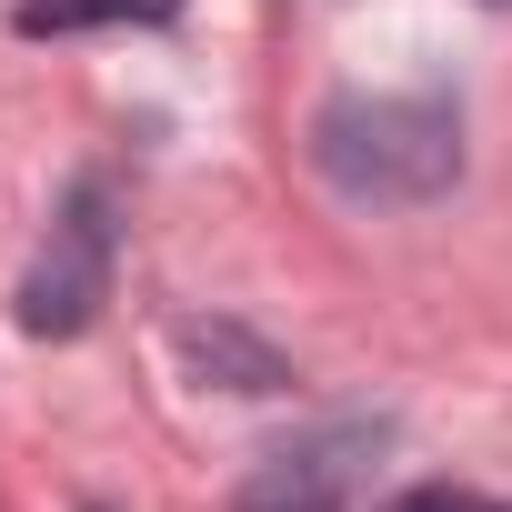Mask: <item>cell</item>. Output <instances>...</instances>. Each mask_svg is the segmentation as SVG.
Instances as JSON below:
<instances>
[{
    "label": "cell",
    "instance_id": "obj_1",
    "mask_svg": "<svg viewBox=\"0 0 512 512\" xmlns=\"http://www.w3.org/2000/svg\"><path fill=\"white\" fill-rule=\"evenodd\" d=\"M312 171L362 211H422L462 181V111L432 91H342L312 121Z\"/></svg>",
    "mask_w": 512,
    "mask_h": 512
},
{
    "label": "cell",
    "instance_id": "obj_2",
    "mask_svg": "<svg viewBox=\"0 0 512 512\" xmlns=\"http://www.w3.org/2000/svg\"><path fill=\"white\" fill-rule=\"evenodd\" d=\"M111 251H121L111 191H101V181H71V201H61V221H51V241H41V262L21 272V332H31V342H71V332L101 322V302H111Z\"/></svg>",
    "mask_w": 512,
    "mask_h": 512
},
{
    "label": "cell",
    "instance_id": "obj_3",
    "mask_svg": "<svg viewBox=\"0 0 512 512\" xmlns=\"http://www.w3.org/2000/svg\"><path fill=\"white\" fill-rule=\"evenodd\" d=\"M382 442H392L382 412L372 422H322V432H302V442L251 462L241 492H231V512H352V492H362V472H372Z\"/></svg>",
    "mask_w": 512,
    "mask_h": 512
},
{
    "label": "cell",
    "instance_id": "obj_4",
    "mask_svg": "<svg viewBox=\"0 0 512 512\" xmlns=\"http://www.w3.org/2000/svg\"><path fill=\"white\" fill-rule=\"evenodd\" d=\"M171 342H181V362H191L201 382H221V392H292V362L251 332V322H231V312H191Z\"/></svg>",
    "mask_w": 512,
    "mask_h": 512
},
{
    "label": "cell",
    "instance_id": "obj_5",
    "mask_svg": "<svg viewBox=\"0 0 512 512\" xmlns=\"http://www.w3.org/2000/svg\"><path fill=\"white\" fill-rule=\"evenodd\" d=\"M111 21H181V0H21L11 31L21 41H61V31H111Z\"/></svg>",
    "mask_w": 512,
    "mask_h": 512
},
{
    "label": "cell",
    "instance_id": "obj_6",
    "mask_svg": "<svg viewBox=\"0 0 512 512\" xmlns=\"http://www.w3.org/2000/svg\"><path fill=\"white\" fill-rule=\"evenodd\" d=\"M372 512H502V502L472 492V482H412V492H392V502H372Z\"/></svg>",
    "mask_w": 512,
    "mask_h": 512
},
{
    "label": "cell",
    "instance_id": "obj_7",
    "mask_svg": "<svg viewBox=\"0 0 512 512\" xmlns=\"http://www.w3.org/2000/svg\"><path fill=\"white\" fill-rule=\"evenodd\" d=\"M482 11H512V0H482Z\"/></svg>",
    "mask_w": 512,
    "mask_h": 512
}]
</instances>
